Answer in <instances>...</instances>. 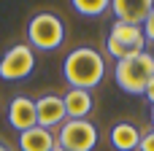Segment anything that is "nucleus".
Listing matches in <instances>:
<instances>
[{"instance_id": "18", "label": "nucleus", "mask_w": 154, "mask_h": 151, "mask_svg": "<svg viewBox=\"0 0 154 151\" xmlns=\"http://www.w3.org/2000/svg\"><path fill=\"white\" fill-rule=\"evenodd\" d=\"M0 151H8V146H5V143H0Z\"/></svg>"}, {"instance_id": "3", "label": "nucleus", "mask_w": 154, "mask_h": 151, "mask_svg": "<svg viewBox=\"0 0 154 151\" xmlns=\"http://www.w3.org/2000/svg\"><path fill=\"white\" fill-rule=\"evenodd\" d=\"M65 41V24L60 16L43 11V14H35L27 24V46L35 51H51L57 46H62Z\"/></svg>"}, {"instance_id": "10", "label": "nucleus", "mask_w": 154, "mask_h": 151, "mask_svg": "<svg viewBox=\"0 0 154 151\" xmlns=\"http://www.w3.org/2000/svg\"><path fill=\"white\" fill-rule=\"evenodd\" d=\"M62 105L68 119H87L95 108V100H92V92L87 89H68L62 95Z\"/></svg>"}, {"instance_id": "11", "label": "nucleus", "mask_w": 154, "mask_h": 151, "mask_svg": "<svg viewBox=\"0 0 154 151\" xmlns=\"http://www.w3.org/2000/svg\"><path fill=\"white\" fill-rule=\"evenodd\" d=\"M54 146H57V135L38 124L32 130L19 132V151H51Z\"/></svg>"}, {"instance_id": "8", "label": "nucleus", "mask_w": 154, "mask_h": 151, "mask_svg": "<svg viewBox=\"0 0 154 151\" xmlns=\"http://www.w3.org/2000/svg\"><path fill=\"white\" fill-rule=\"evenodd\" d=\"M8 124L16 130V132H24V130H32L38 124V116H35V100L19 95L8 103Z\"/></svg>"}, {"instance_id": "15", "label": "nucleus", "mask_w": 154, "mask_h": 151, "mask_svg": "<svg viewBox=\"0 0 154 151\" xmlns=\"http://www.w3.org/2000/svg\"><path fill=\"white\" fill-rule=\"evenodd\" d=\"M138 149L141 151H154V130H149V132L141 135V146Z\"/></svg>"}, {"instance_id": "17", "label": "nucleus", "mask_w": 154, "mask_h": 151, "mask_svg": "<svg viewBox=\"0 0 154 151\" xmlns=\"http://www.w3.org/2000/svg\"><path fill=\"white\" fill-rule=\"evenodd\" d=\"M152 130H154V105H152Z\"/></svg>"}, {"instance_id": "6", "label": "nucleus", "mask_w": 154, "mask_h": 151, "mask_svg": "<svg viewBox=\"0 0 154 151\" xmlns=\"http://www.w3.org/2000/svg\"><path fill=\"white\" fill-rule=\"evenodd\" d=\"M32 68H35V51L27 43H16L0 59V78H5V81H22V78H27L32 73Z\"/></svg>"}, {"instance_id": "1", "label": "nucleus", "mask_w": 154, "mask_h": 151, "mask_svg": "<svg viewBox=\"0 0 154 151\" xmlns=\"http://www.w3.org/2000/svg\"><path fill=\"white\" fill-rule=\"evenodd\" d=\"M62 76L70 84V89H87V92L95 89L106 76L103 54L97 49H89V46L73 49L62 62Z\"/></svg>"}, {"instance_id": "4", "label": "nucleus", "mask_w": 154, "mask_h": 151, "mask_svg": "<svg viewBox=\"0 0 154 151\" xmlns=\"http://www.w3.org/2000/svg\"><path fill=\"white\" fill-rule=\"evenodd\" d=\"M143 46H146L143 27H138V24H125V22H114V24H111V32H108V38H106V51H108L116 62L141 54Z\"/></svg>"}, {"instance_id": "5", "label": "nucleus", "mask_w": 154, "mask_h": 151, "mask_svg": "<svg viewBox=\"0 0 154 151\" xmlns=\"http://www.w3.org/2000/svg\"><path fill=\"white\" fill-rule=\"evenodd\" d=\"M54 135L57 146L65 151H92L97 146V127L89 119H68Z\"/></svg>"}, {"instance_id": "2", "label": "nucleus", "mask_w": 154, "mask_h": 151, "mask_svg": "<svg viewBox=\"0 0 154 151\" xmlns=\"http://www.w3.org/2000/svg\"><path fill=\"white\" fill-rule=\"evenodd\" d=\"M152 78H154V57L149 51L119 59L116 68H114V81L127 95H143V89Z\"/></svg>"}, {"instance_id": "19", "label": "nucleus", "mask_w": 154, "mask_h": 151, "mask_svg": "<svg viewBox=\"0 0 154 151\" xmlns=\"http://www.w3.org/2000/svg\"><path fill=\"white\" fill-rule=\"evenodd\" d=\"M51 151H65V149H60V146H54V149H51Z\"/></svg>"}, {"instance_id": "16", "label": "nucleus", "mask_w": 154, "mask_h": 151, "mask_svg": "<svg viewBox=\"0 0 154 151\" xmlns=\"http://www.w3.org/2000/svg\"><path fill=\"white\" fill-rule=\"evenodd\" d=\"M143 95H146V100H149V103L154 105V78L149 81V84H146V89H143Z\"/></svg>"}, {"instance_id": "9", "label": "nucleus", "mask_w": 154, "mask_h": 151, "mask_svg": "<svg viewBox=\"0 0 154 151\" xmlns=\"http://www.w3.org/2000/svg\"><path fill=\"white\" fill-rule=\"evenodd\" d=\"M152 5H154L152 0H111V11H114L116 22L138 24V27H143Z\"/></svg>"}, {"instance_id": "12", "label": "nucleus", "mask_w": 154, "mask_h": 151, "mask_svg": "<svg viewBox=\"0 0 154 151\" xmlns=\"http://www.w3.org/2000/svg\"><path fill=\"white\" fill-rule=\"evenodd\" d=\"M141 130L133 122H116L111 127V146L116 151H135L141 146Z\"/></svg>"}, {"instance_id": "7", "label": "nucleus", "mask_w": 154, "mask_h": 151, "mask_svg": "<svg viewBox=\"0 0 154 151\" xmlns=\"http://www.w3.org/2000/svg\"><path fill=\"white\" fill-rule=\"evenodd\" d=\"M35 116H38V127L43 130H60L65 122H68V113H65V105H62V97L60 95H43L35 100Z\"/></svg>"}, {"instance_id": "13", "label": "nucleus", "mask_w": 154, "mask_h": 151, "mask_svg": "<svg viewBox=\"0 0 154 151\" xmlns=\"http://www.w3.org/2000/svg\"><path fill=\"white\" fill-rule=\"evenodd\" d=\"M81 16H100L111 8V0H73L70 3Z\"/></svg>"}, {"instance_id": "14", "label": "nucleus", "mask_w": 154, "mask_h": 151, "mask_svg": "<svg viewBox=\"0 0 154 151\" xmlns=\"http://www.w3.org/2000/svg\"><path fill=\"white\" fill-rule=\"evenodd\" d=\"M143 35H146V41H154V5L146 16V22H143Z\"/></svg>"}]
</instances>
